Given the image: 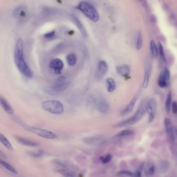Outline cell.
Masks as SVG:
<instances>
[{"label": "cell", "mask_w": 177, "mask_h": 177, "mask_svg": "<svg viewBox=\"0 0 177 177\" xmlns=\"http://www.w3.org/2000/svg\"><path fill=\"white\" fill-rule=\"evenodd\" d=\"M168 82L166 80V78L164 75V73L163 71H162L159 74L158 80V84L160 87L164 88L167 87L168 85Z\"/></svg>", "instance_id": "obj_23"}, {"label": "cell", "mask_w": 177, "mask_h": 177, "mask_svg": "<svg viewBox=\"0 0 177 177\" xmlns=\"http://www.w3.org/2000/svg\"><path fill=\"white\" fill-rule=\"evenodd\" d=\"M71 82L65 77L60 76L56 80L54 84L47 90L49 93L57 94L65 91L70 87Z\"/></svg>", "instance_id": "obj_5"}, {"label": "cell", "mask_w": 177, "mask_h": 177, "mask_svg": "<svg viewBox=\"0 0 177 177\" xmlns=\"http://www.w3.org/2000/svg\"><path fill=\"white\" fill-rule=\"evenodd\" d=\"M161 167V170L162 171L163 173L166 172L169 168V163L167 161H162L161 164L160 165Z\"/></svg>", "instance_id": "obj_35"}, {"label": "cell", "mask_w": 177, "mask_h": 177, "mask_svg": "<svg viewBox=\"0 0 177 177\" xmlns=\"http://www.w3.org/2000/svg\"><path fill=\"white\" fill-rule=\"evenodd\" d=\"M83 140V142L84 143L92 146H99L103 144L104 142V139L103 137H99V136L88 137Z\"/></svg>", "instance_id": "obj_11"}, {"label": "cell", "mask_w": 177, "mask_h": 177, "mask_svg": "<svg viewBox=\"0 0 177 177\" xmlns=\"http://www.w3.org/2000/svg\"><path fill=\"white\" fill-rule=\"evenodd\" d=\"M136 47L138 50L141 49L142 46V36L140 32H139L138 35L137 40V44Z\"/></svg>", "instance_id": "obj_33"}, {"label": "cell", "mask_w": 177, "mask_h": 177, "mask_svg": "<svg viewBox=\"0 0 177 177\" xmlns=\"http://www.w3.org/2000/svg\"><path fill=\"white\" fill-rule=\"evenodd\" d=\"M29 154L34 157H41L43 154V151L42 150L36 151L33 152H30Z\"/></svg>", "instance_id": "obj_34"}, {"label": "cell", "mask_w": 177, "mask_h": 177, "mask_svg": "<svg viewBox=\"0 0 177 177\" xmlns=\"http://www.w3.org/2000/svg\"><path fill=\"white\" fill-rule=\"evenodd\" d=\"M117 72L119 75L123 76L124 77H127L129 76L130 73V68L129 66L127 65H119L117 68Z\"/></svg>", "instance_id": "obj_15"}, {"label": "cell", "mask_w": 177, "mask_h": 177, "mask_svg": "<svg viewBox=\"0 0 177 177\" xmlns=\"http://www.w3.org/2000/svg\"><path fill=\"white\" fill-rule=\"evenodd\" d=\"M159 55L161 58V60L164 62H166L167 59H166V56H165V54L164 52V48H163L162 44L160 42L159 43Z\"/></svg>", "instance_id": "obj_29"}, {"label": "cell", "mask_w": 177, "mask_h": 177, "mask_svg": "<svg viewBox=\"0 0 177 177\" xmlns=\"http://www.w3.org/2000/svg\"><path fill=\"white\" fill-rule=\"evenodd\" d=\"M71 18H72L73 21L74 22V23H75L76 26L77 27V28H79V30H80L81 33L82 34V35H83V36H87V33L86 30L85 29V28L83 26V25L81 23V22L79 21V19L76 18V17L74 16V15H72V16H71Z\"/></svg>", "instance_id": "obj_19"}, {"label": "cell", "mask_w": 177, "mask_h": 177, "mask_svg": "<svg viewBox=\"0 0 177 177\" xmlns=\"http://www.w3.org/2000/svg\"><path fill=\"white\" fill-rule=\"evenodd\" d=\"M58 172L60 174L63 175V176H65V177H74L75 176L74 173L72 171L67 170V169H62L60 170H59Z\"/></svg>", "instance_id": "obj_31"}, {"label": "cell", "mask_w": 177, "mask_h": 177, "mask_svg": "<svg viewBox=\"0 0 177 177\" xmlns=\"http://www.w3.org/2000/svg\"><path fill=\"white\" fill-rule=\"evenodd\" d=\"M144 163H142V164L140 165V166L138 167V168L136 171V177H141L142 176V171L144 170Z\"/></svg>", "instance_id": "obj_36"}, {"label": "cell", "mask_w": 177, "mask_h": 177, "mask_svg": "<svg viewBox=\"0 0 177 177\" xmlns=\"http://www.w3.org/2000/svg\"><path fill=\"white\" fill-rule=\"evenodd\" d=\"M23 127L27 131L34 133L45 139H55L57 138V135L56 134L49 130L29 125H24Z\"/></svg>", "instance_id": "obj_6"}, {"label": "cell", "mask_w": 177, "mask_h": 177, "mask_svg": "<svg viewBox=\"0 0 177 177\" xmlns=\"http://www.w3.org/2000/svg\"><path fill=\"white\" fill-rule=\"evenodd\" d=\"M174 128V132H175V134L177 135V126H175Z\"/></svg>", "instance_id": "obj_43"}, {"label": "cell", "mask_w": 177, "mask_h": 177, "mask_svg": "<svg viewBox=\"0 0 177 177\" xmlns=\"http://www.w3.org/2000/svg\"><path fill=\"white\" fill-rule=\"evenodd\" d=\"M0 141H1V142L2 144L8 150L10 151H13V146L11 145V143L1 133L0 134Z\"/></svg>", "instance_id": "obj_22"}, {"label": "cell", "mask_w": 177, "mask_h": 177, "mask_svg": "<svg viewBox=\"0 0 177 177\" xmlns=\"http://www.w3.org/2000/svg\"><path fill=\"white\" fill-rule=\"evenodd\" d=\"M156 102L153 98L149 100L147 105H146V111L149 115V123H152L155 117L156 114Z\"/></svg>", "instance_id": "obj_7"}, {"label": "cell", "mask_w": 177, "mask_h": 177, "mask_svg": "<svg viewBox=\"0 0 177 177\" xmlns=\"http://www.w3.org/2000/svg\"><path fill=\"white\" fill-rule=\"evenodd\" d=\"M171 109L172 110V112H173V114H177V102L176 101H173L171 104Z\"/></svg>", "instance_id": "obj_38"}, {"label": "cell", "mask_w": 177, "mask_h": 177, "mask_svg": "<svg viewBox=\"0 0 177 177\" xmlns=\"http://www.w3.org/2000/svg\"><path fill=\"white\" fill-rule=\"evenodd\" d=\"M112 159V155L111 154H107L100 156L99 158V160L103 164H106L109 163Z\"/></svg>", "instance_id": "obj_25"}, {"label": "cell", "mask_w": 177, "mask_h": 177, "mask_svg": "<svg viewBox=\"0 0 177 177\" xmlns=\"http://www.w3.org/2000/svg\"><path fill=\"white\" fill-rule=\"evenodd\" d=\"M151 75V68L149 66H148L146 68L145 70V73L144 76V81L142 83V87L144 88H146L148 87L149 83V80L150 77Z\"/></svg>", "instance_id": "obj_18"}, {"label": "cell", "mask_w": 177, "mask_h": 177, "mask_svg": "<svg viewBox=\"0 0 177 177\" xmlns=\"http://www.w3.org/2000/svg\"><path fill=\"white\" fill-rule=\"evenodd\" d=\"M146 111V105H145L144 104H141L140 107L138 108V109L137 110L136 112L132 115V117L126 120L116 124L114 125V127L120 128V127H126V126L134 125L138 122L140 121V119L144 117Z\"/></svg>", "instance_id": "obj_2"}, {"label": "cell", "mask_w": 177, "mask_h": 177, "mask_svg": "<svg viewBox=\"0 0 177 177\" xmlns=\"http://www.w3.org/2000/svg\"><path fill=\"white\" fill-rule=\"evenodd\" d=\"M76 9L82 11L86 17L94 22H97L99 19L98 13L94 7L89 3L85 1H81Z\"/></svg>", "instance_id": "obj_3"}, {"label": "cell", "mask_w": 177, "mask_h": 177, "mask_svg": "<svg viewBox=\"0 0 177 177\" xmlns=\"http://www.w3.org/2000/svg\"><path fill=\"white\" fill-rule=\"evenodd\" d=\"M138 1H140L144 5H146V4H147V3H146V0H138Z\"/></svg>", "instance_id": "obj_42"}, {"label": "cell", "mask_w": 177, "mask_h": 177, "mask_svg": "<svg viewBox=\"0 0 177 177\" xmlns=\"http://www.w3.org/2000/svg\"><path fill=\"white\" fill-rule=\"evenodd\" d=\"M108 71V65L105 61L101 60L98 63L97 68V77L100 79L105 75Z\"/></svg>", "instance_id": "obj_12"}, {"label": "cell", "mask_w": 177, "mask_h": 177, "mask_svg": "<svg viewBox=\"0 0 177 177\" xmlns=\"http://www.w3.org/2000/svg\"><path fill=\"white\" fill-rule=\"evenodd\" d=\"M172 104V93L171 91L168 92L166 98L165 102V111L167 114H169L171 112V107Z\"/></svg>", "instance_id": "obj_20"}, {"label": "cell", "mask_w": 177, "mask_h": 177, "mask_svg": "<svg viewBox=\"0 0 177 177\" xmlns=\"http://www.w3.org/2000/svg\"><path fill=\"white\" fill-rule=\"evenodd\" d=\"M136 102H137V98H134L132 99L128 105H127L125 108L122 111L121 114L122 115H125L129 114V113L132 112L134 109Z\"/></svg>", "instance_id": "obj_17"}, {"label": "cell", "mask_w": 177, "mask_h": 177, "mask_svg": "<svg viewBox=\"0 0 177 177\" xmlns=\"http://www.w3.org/2000/svg\"><path fill=\"white\" fill-rule=\"evenodd\" d=\"M1 104L3 109L7 114L10 115L13 114V109L11 107V104L9 103V102L2 96L1 97Z\"/></svg>", "instance_id": "obj_16"}, {"label": "cell", "mask_w": 177, "mask_h": 177, "mask_svg": "<svg viewBox=\"0 0 177 177\" xmlns=\"http://www.w3.org/2000/svg\"><path fill=\"white\" fill-rule=\"evenodd\" d=\"M28 8L25 5H21L17 7L13 13L14 17L16 18L17 20L20 21L25 20L28 16Z\"/></svg>", "instance_id": "obj_8"}, {"label": "cell", "mask_w": 177, "mask_h": 177, "mask_svg": "<svg viewBox=\"0 0 177 177\" xmlns=\"http://www.w3.org/2000/svg\"><path fill=\"white\" fill-rule=\"evenodd\" d=\"M42 107L46 111L53 114L59 115L64 111V108L62 103L58 100H47L43 102Z\"/></svg>", "instance_id": "obj_4"}, {"label": "cell", "mask_w": 177, "mask_h": 177, "mask_svg": "<svg viewBox=\"0 0 177 177\" xmlns=\"http://www.w3.org/2000/svg\"><path fill=\"white\" fill-rule=\"evenodd\" d=\"M1 164L2 166L3 167H4L6 169L10 171L11 173H14V174H17L18 173L17 171H16V169L14 168V167H13L12 166H11L9 164L7 163L6 162L1 160Z\"/></svg>", "instance_id": "obj_26"}, {"label": "cell", "mask_w": 177, "mask_h": 177, "mask_svg": "<svg viewBox=\"0 0 177 177\" xmlns=\"http://www.w3.org/2000/svg\"><path fill=\"white\" fill-rule=\"evenodd\" d=\"M15 62L21 74L27 78H31L32 72L30 69L23 57V43L21 39L18 40L15 49Z\"/></svg>", "instance_id": "obj_1"}, {"label": "cell", "mask_w": 177, "mask_h": 177, "mask_svg": "<svg viewBox=\"0 0 177 177\" xmlns=\"http://www.w3.org/2000/svg\"><path fill=\"white\" fill-rule=\"evenodd\" d=\"M97 109L101 113L105 114L109 111L110 105L106 100L104 99H101L99 100L97 103Z\"/></svg>", "instance_id": "obj_13"}, {"label": "cell", "mask_w": 177, "mask_h": 177, "mask_svg": "<svg viewBox=\"0 0 177 177\" xmlns=\"http://www.w3.org/2000/svg\"><path fill=\"white\" fill-rule=\"evenodd\" d=\"M164 73V75L165 77L166 78V80L167 82L169 81L170 80V77H171V73H170V71L167 68H165L163 70Z\"/></svg>", "instance_id": "obj_37"}, {"label": "cell", "mask_w": 177, "mask_h": 177, "mask_svg": "<svg viewBox=\"0 0 177 177\" xmlns=\"http://www.w3.org/2000/svg\"><path fill=\"white\" fill-rule=\"evenodd\" d=\"M171 22L172 24L174 25L175 26H177V20L175 18V17L173 16L171 17Z\"/></svg>", "instance_id": "obj_40"}, {"label": "cell", "mask_w": 177, "mask_h": 177, "mask_svg": "<svg viewBox=\"0 0 177 177\" xmlns=\"http://www.w3.org/2000/svg\"><path fill=\"white\" fill-rule=\"evenodd\" d=\"M107 88L109 92H114L116 88V84L114 80L111 77H109L106 80Z\"/></svg>", "instance_id": "obj_21"}, {"label": "cell", "mask_w": 177, "mask_h": 177, "mask_svg": "<svg viewBox=\"0 0 177 177\" xmlns=\"http://www.w3.org/2000/svg\"><path fill=\"white\" fill-rule=\"evenodd\" d=\"M67 61L69 65L73 66L75 65L76 62V57L74 54H69L67 57Z\"/></svg>", "instance_id": "obj_27"}, {"label": "cell", "mask_w": 177, "mask_h": 177, "mask_svg": "<svg viewBox=\"0 0 177 177\" xmlns=\"http://www.w3.org/2000/svg\"><path fill=\"white\" fill-rule=\"evenodd\" d=\"M49 67L53 70L56 74H60L64 67V64L60 59H55L50 63Z\"/></svg>", "instance_id": "obj_9"}, {"label": "cell", "mask_w": 177, "mask_h": 177, "mask_svg": "<svg viewBox=\"0 0 177 177\" xmlns=\"http://www.w3.org/2000/svg\"><path fill=\"white\" fill-rule=\"evenodd\" d=\"M55 163L56 164H57L59 166L62 167L63 168H68V165H67L66 163H65V162L62 161H60V160H56Z\"/></svg>", "instance_id": "obj_39"}, {"label": "cell", "mask_w": 177, "mask_h": 177, "mask_svg": "<svg viewBox=\"0 0 177 177\" xmlns=\"http://www.w3.org/2000/svg\"><path fill=\"white\" fill-rule=\"evenodd\" d=\"M55 35V31H52L46 34L45 35V37H46L47 38H51L52 37H53Z\"/></svg>", "instance_id": "obj_41"}, {"label": "cell", "mask_w": 177, "mask_h": 177, "mask_svg": "<svg viewBox=\"0 0 177 177\" xmlns=\"http://www.w3.org/2000/svg\"><path fill=\"white\" fill-rule=\"evenodd\" d=\"M118 175L122 176H128V177H136V173H132V171H121L118 172Z\"/></svg>", "instance_id": "obj_30"}, {"label": "cell", "mask_w": 177, "mask_h": 177, "mask_svg": "<svg viewBox=\"0 0 177 177\" xmlns=\"http://www.w3.org/2000/svg\"><path fill=\"white\" fill-rule=\"evenodd\" d=\"M164 124L167 134L171 140L173 141L175 140V132L171 120L168 118H166L164 121Z\"/></svg>", "instance_id": "obj_10"}, {"label": "cell", "mask_w": 177, "mask_h": 177, "mask_svg": "<svg viewBox=\"0 0 177 177\" xmlns=\"http://www.w3.org/2000/svg\"><path fill=\"white\" fill-rule=\"evenodd\" d=\"M155 166L153 164L149 165L148 167L146 168V176H153L154 175Z\"/></svg>", "instance_id": "obj_28"}, {"label": "cell", "mask_w": 177, "mask_h": 177, "mask_svg": "<svg viewBox=\"0 0 177 177\" xmlns=\"http://www.w3.org/2000/svg\"><path fill=\"white\" fill-rule=\"evenodd\" d=\"M134 134V132L130 130H124L121 132H119L116 135L117 137H125V136H130Z\"/></svg>", "instance_id": "obj_32"}, {"label": "cell", "mask_w": 177, "mask_h": 177, "mask_svg": "<svg viewBox=\"0 0 177 177\" xmlns=\"http://www.w3.org/2000/svg\"><path fill=\"white\" fill-rule=\"evenodd\" d=\"M15 138L16 140L18 141L19 144H22L23 146H29V147H36L38 146V143L30 139L19 137V136H16Z\"/></svg>", "instance_id": "obj_14"}, {"label": "cell", "mask_w": 177, "mask_h": 177, "mask_svg": "<svg viewBox=\"0 0 177 177\" xmlns=\"http://www.w3.org/2000/svg\"><path fill=\"white\" fill-rule=\"evenodd\" d=\"M150 49L151 55L153 58H157L159 55V48H157V45L155 42L154 40H152L150 43Z\"/></svg>", "instance_id": "obj_24"}]
</instances>
